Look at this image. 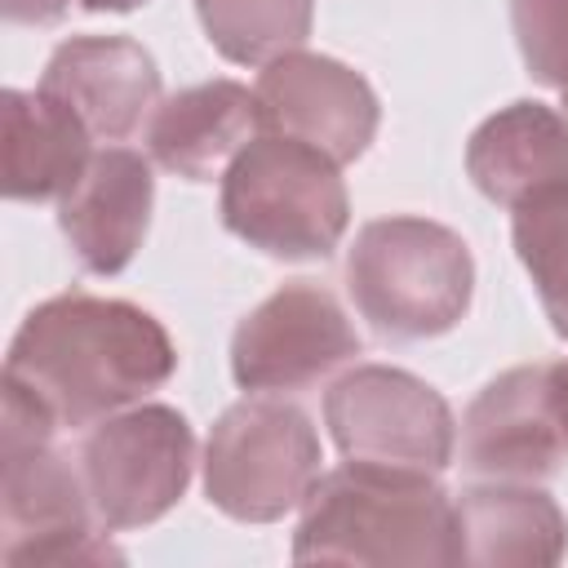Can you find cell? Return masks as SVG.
<instances>
[{"instance_id":"5b68a950","label":"cell","mask_w":568,"mask_h":568,"mask_svg":"<svg viewBox=\"0 0 568 568\" xmlns=\"http://www.w3.org/2000/svg\"><path fill=\"white\" fill-rule=\"evenodd\" d=\"M337 169V160L297 138L257 133L222 173V226L266 257H328L351 226Z\"/></svg>"},{"instance_id":"8992f818","label":"cell","mask_w":568,"mask_h":568,"mask_svg":"<svg viewBox=\"0 0 568 568\" xmlns=\"http://www.w3.org/2000/svg\"><path fill=\"white\" fill-rule=\"evenodd\" d=\"M320 435L288 399L231 404L204 444V493L240 524H275L306 501L320 479Z\"/></svg>"},{"instance_id":"d6986e66","label":"cell","mask_w":568,"mask_h":568,"mask_svg":"<svg viewBox=\"0 0 568 568\" xmlns=\"http://www.w3.org/2000/svg\"><path fill=\"white\" fill-rule=\"evenodd\" d=\"M515 253L537 288V302L559 337H568V186L515 209Z\"/></svg>"},{"instance_id":"44dd1931","label":"cell","mask_w":568,"mask_h":568,"mask_svg":"<svg viewBox=\"0 0 568 568\" xmlns=\"http://www.w3.org/2000/svg\"><path fill=\"white\" fill-rule=\"evenodd\" d=\"M71 9V0H0V13L9 22H27V27H49Z\"/></svg>"},{"instance_id":"603a6c76","label":"cell","mask_w":568,"mask_h":568,"mask_svg":"<svg viewBox=\"0 0 568 568\" xmlns=\"http://www.w3.org/2000/svg\"><path fill=\"white\" fill-rule=\"evenodd\" d=\"M564 115H568V89H564Z\"/></svg>"},{"instance_id":"6da1fadb","label":"cell","mask_w":568,"mask_h":568,"mask_svg":"<svg viewBox=\"0 0 568 568\" xmlns=\"http://www.w3.org/2000/svg\"><path fill=\"white\" fill-rule=\"evenodd\" d=\"M173 368V337L151 311L84 288L40 302L4 355V382L44 404L58 426H93L142 404Z\"/></svg>"},{"instance_id":"8fae6325","label":"cell","mask_w":568,"mask_h":568,"mask_svg":"<svg viewBox=\"0 0 568 568\" xmlns=\"http://www.w3.org/2000/svg\"><path fill=\"white\" fill-rule=\"evenodd\" d=\"M257 102H262V129L297 138L315 151H324L337 164H351L368 151L377 138V93L373 84L324 53H280L257 75Z\"/></svg>"},{"instance_id":"7402d4cb","label":"cell","mask_w":568,"mask_h":568,"mask_svg":"<svg viewBox=\"0 0 568 568\" xmlns=\"http://www.w3.org/2000/svg\"><path fill=\"white\" fill-rule=\"evenodd\" d=\"M89 13H129V9H138V4H146V0H80Z\"/></svg>"},{"instance_id":"2e32d148","label":"cell","mask_w":568,"mask_h":568,"mask_svg":"<svg viewBox=\"0 0 568 568\" xmlns=\"http://www.w3.org/2000/svg\"><path fill=\"white\" fill-rule=\"evenodd\" d=\"M462 564L484 568H550L568 555V519L559 501L528 479L470 484L457 497Z\"/></svg>"},{"instance_id":"3957f363","label":"cell","mask_w":568,"mask_h":568,"mask_svg":"<svg viewBox=\"0 0 568 568\" xmlns=\"http://www.w3.org/2000/svg\"><path fill=\"white\" fill-rule=\"evenodd\" d=\"M58 422L22 386L4 382L0 422V559L9 568L120 564L89 506L80 466L53 448Z\"/></svg>"},{"instance_id":"e0dca14e","label":"cell","mask_w":568,"mask_h":568,"mask_svg":"<svg viewBox=\"0 0 568 568\" xmlns=\"http://www.w3.org/2000/svg\"><path fill=\"white\" fill-rule=\"evenodd\" d=\"M0 129L9 200H62L93 160V133L84 129V120L40 89H4Z\"/></svg>"},{"instance_id":"277c9868","label":"cell","mask_w":568,"mask_h":568,"mask_svg":"<svg viewBox=\"0 0 568 568\" xmlns=\"http://www.w3.org/2000/svg\"><path fill=\"white\" fill-rule=\"evenodd\" d=\"M346 293L382 337H439L470 311L475 257L444 222L413 213L373 217L346 253Z\"/></svg>"},{"instance_id":"52a82bcc","label":"cell","mask_w":568,"mask_h":568,"mask_svg":"<svg viewBox=\"0 0 568 568\" xmlns=\"http://www.w3.org/2000/svg\"><path fill=\"white\" fill-rule=\"evenodd\" d=\"M195 470L191 422L169 404H129L80 444V475L89 506L106 532L142 528L169 515Z\"/></svg>"},{"instance_id":"ffe728a7","label":"cell","mask_w":568,"mask_h":568,"mask_svg":"<svg viewBox=\"0 0 568 568\" xmlns=\"http://www.w3.org/2000/svg\"><path fill=\"white\" fill-rule=\"evenodd\" d=\"M510 31L528 75L568 89V0H510Z\"/></svg>"},{"instance_id":"9a60e30c","label":"cell","mask_w":568,"mask_h":568,"mask_svg":"<svg viewBox=\"0 0 568 568\" xmlns=\"http://www.w3.org/2000/svg\"><path fill=\"white\" fill-rule=\"evenodd\" d=\"M262 102L240 80H204L164 98L146 124V151L160 169L209 182L257 138Z\"/></svg>"},{"instance_id":"7a4b0ae2","label":"cell","mask_w":568,"mask_h":568,"mask_svg":"<svg viewBox=\"0 0 568 568\" xmlns=\"http://www.w3.org/2000/svg\"><path fill=\"white\" fill-rule=\"evenodd\" d=\"M297 564H462L457 501L422 470L346 462L315 479L293 532Z\"/></svg>"},{"instance_id":"30bf717a","label":"cell","mask_w":568,"mask_h":568,"mask_svg":"<svg viewBox=\"0 0 568 568\" xmlns=\"http://www.w3.org/2000/svg\"><path fill=\"white\" fill-rule=\"evenodd\" d=\"M364 351L342 302L293 280L257 302L231 333V377L240 390H302Z\"/></svg>"},{"instance_id":"7c38bea8","label":"cell","mask_w":568,"mask_h":568,"mask_svg":"<svg viewBox=\"0 0 568 568\" xmlns=\"http://www.w3.org/2000/svg\"><path fill=\"white\" fill-rule=\"evenodd\" d=\"M40 93L71 106L93 138L120 142L160 106V67L129 36H71L40 75Z\"/></svg>"},{"instance_id":"5bb4252c","label":"cell","mask_w":568,"mask_h":568,"mask_svg":"<svg viewBox=\"0 0 568 568\" xmlns=\"http://www.w3.org/2000/svg\"><path fill=\"white\" fill-rule=\"evenodd\" d=\"M466 173L501 209H524L568 186V115L546 102L493 111L466 142Z\"/></svg>"},{"instance_id":"4fadbf2b","label":"cell","mask_w":568,"mask_h":568,"mask_svg":"<svg viewBox=\"0 0 568 568\" xmlns=\"http://www.w3.org/2000/svg\"><path fill=\"white\" fill-rule=\"evenodd\" d=\"M151 204V164L129 146H102L84 178L58 200V226L89 275H120L146 240Z\"/></svg>"},{"instance_id":"9c48e42d","label":"cell","mask_w":568,"mask_h":568,"mask_svg":"<svg viewBox=\"0 0 568 568\" xmlns=\"http://www.w3.org/2000/svg\"><path fill=\"white\" fill-rule=\"evenodd\" d=\"M568 457V364L497 373L462 417V466L484 479H546Z\"/></svg>"},{"instance_id":"ac0fdd59","label":"cell","mask_w":568,"mask_h":568,"mask_svg":"<svg viewBox=\"0 0 568 568\" xmlns=\"http://www.w3.org/2000/svg\"><path fill=\"white\" fill-rule=\"evenodd\" d=\"M209 44L240 67H266L311 36L315 0H195Z\"/></svg>"},{"instance_id":"ba28073f","label":"cell","mask_w":568,"mask_h":568,"mask_svg":"<svg viewBox=\"0 0 568 568\" xmlns=\"http://www.w3.org/2000/svg\"><path fill=\"white\" fill-rule=\"evenodd\" d=\"M324 422L346 462L439 475L453 466L457 422L448 399L408 368L355 364L324 395Z\"/></svg>"}]
</instances>
